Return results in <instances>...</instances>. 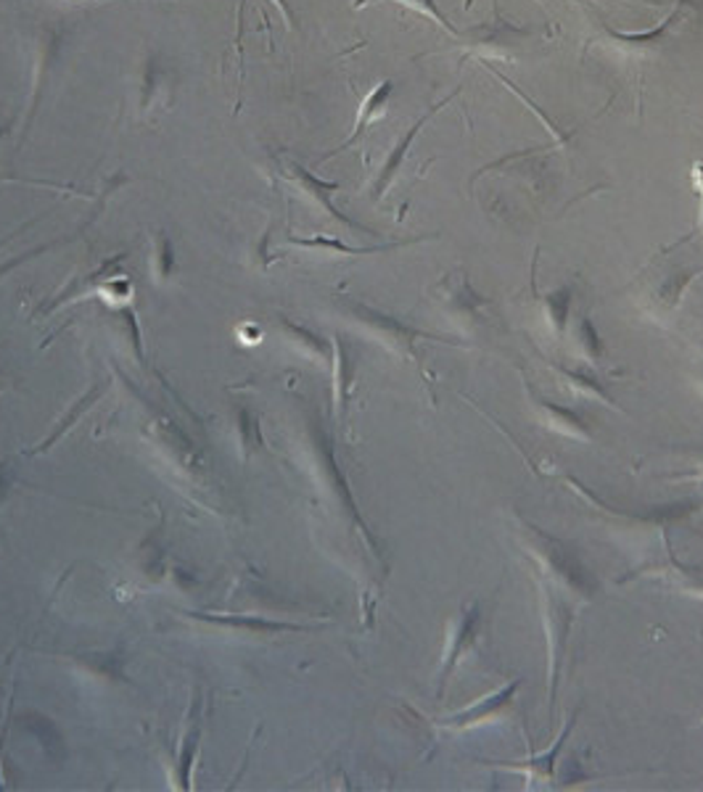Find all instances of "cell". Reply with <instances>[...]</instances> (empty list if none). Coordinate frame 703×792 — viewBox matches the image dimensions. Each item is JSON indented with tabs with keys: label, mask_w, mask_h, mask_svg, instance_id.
Here are the masks:
<instances>
[{
	"label": "cell",
	"mask_w": 703,
	"mask_h": 792,
	"mask_svg": "<svg viewBox=\"0 0 703 792\" xmlns=\"http://www.w3.org/2000/svg\"><path fill=\"white\" fill-rule=\"evenodd\" d=\"M518 539H522L524 550L534 558V563L539 566V573H543L545 581H550L560 592L579 598L583 602L592 598L590 577H587L579 560L558 539H553L550 534H545L543 528L532 524H522Z\"/></svg>",
	"instance_id": "6da1fadb"
},
{
	"label": "cell",
	"mask_w": 703,
	"mask_h": 792,
	"mask_svg": "<svg viewBox=\"0 0 703 792\" xmlns=\"http://www.w3.org/2000/svg\"><path fill=\"white\" fill-rule=\"evenodd\" d=\"M539 587V605H543V624L547 632V700H550V714L556 706V689L560 676V663H564L566 645H569V632L574 624V605L564 598V592L545 581L537 579Z\"/></svg>",
	"instance_id": "7a4b0ae2"
},
{
	"label": "cell",
	"mask_w": 703,
	"mask_h": 792,
	"mask_svg": "<svg viewBox=\"0 0 703 792\" xmlns=\"http://www.w3.org/2000/svg\"><path fill=\"white\" fill-rule=\"evenodd\" d=\"M344 307L349 309V315L355 317L363 328H368L370 334L378 336V341H381L384 347H389L395 355H400L402 360L418 362L416 344L421 341V338H434V341L458 344V347H463V344L455 341V338H439L434 334H426V330L412 328V325L397 320V317L378 313V309H374V307H365V304H360V302L344 299Z\"/></svg>",
	"instance_id": "3957f363"
},
{
	"label": "cell",
	"mask_w": 703,
	"mask_h": 792,
	"mask_svg": "<svg viewBox=\"0 0 703 792\" xmlns=\"http://www.w3.org/2000/svg\"><path fill=\"white\" fill-rule=\"evenodd\" d=\"M61 53H64V32L59 30L56 24H40L38 27V35H35V77H32V93H30V108H27V117L22 125V140L24 144L27 135H30L32 127H35V119L40 114V106H43L45 93L53 80L59 74V64H61Z\"/></svg>",
	"instance_id": "277c9868"
},
{
	"label": "cell",
	"mask_w": 703,
	"mask_h": 792,
	"mask_svg": "<svg viewBox=\"0 0 703 792\" xmlns=\"http://www.w3.org/2000/svg\"><path fill=\"white\" fill-rule=\"evenodd\" d=\"M479 626H482V608H479V602H469V605H463V611L455 613V619L450 621L448 647H444L442 668H439L437 700H444V693H448L452 674H455V668L461 666V661L471 653L473 645H476Z\"/></svg>",
	"instance_id": "5b68a950"
},
{
	"label": "cell",
	"mask_w": 703,
	"mask_h": 792,
	"mask_svg": "<svg viewBox=\"0 0 703 792\" xmlns=\"http://www.w3.org/2000/svg\"><path fill=\"white\" fill-rule=\"evenodd\" d=\"M518 687H522V679L508 682V685L500 687L497 693L486 695L479 703H473V706L452 714L448 721H442V729H448V732H465V729L471 727H482V724L503 719L513 708V697H516Z\"/></svg>",
	"instance_id": "8992f818"
},
{
	"label": "cell",
	"mask_w": 703,
	"mask_h": 792,
	"mask_svg": "<svg viewBox=\"0 0 703 792\" xmlns=\"http://www.w3.org/2000/svg\"><path fill=\"white\" fill-rule=\"evenodd\" d=\"M391 93H395V83H391V80H384V83H378V85L374 87V91H370L368 96H365V101L360 104V112H357L355 127H352L349 138H347V140H342L339 148H334V151H330L328 157H326V161H328V159H334L336 154L347 151V148L355 146L357 140H360L363 135L368 133V127L374 125V122H376L378 117H381L384 112H387V104H389Z\"/></svg>",
	"instance_id": "52a82bcc"
},
{
	"label": "cell",
	"mask_w": 703,
	"mask_h": 792,
	"mask_svg": "<svg viewBox=\"0 0 703 792\" xmlns=\"http://www.w3.org/2000/svg\"><path fill=\"white\" fill-rule=\"evenodd\" d=\"M534 408L539 410V418L550 431L560 433V436H569L574 442H592L590 425L585 423V418L579 415L577 410L560 408V404L547 402L543 397H532Z\"/></svg>",
	"instance_id": "ba28073f"
},
{
	"label": "cell",
	"mask_w": 703,
	"mask_h": 792,
	"mask_svg": "<svg viewBox=\"0 0 703 792\" xmlns=\"http://www.w3.org/2000/svg\"><path fill=\"white\" fill-rule=\"evenodd\" d=\"M286 175H288V178H292V182H296V188H300V191L307 193L309 199H313L315 204L323 209V212H328L330 217H334V220H339L342 225H347V228H360V225H357V222H352L349 217H344V214L339 212V209L330 204V193L339 191V182H323L321 178H315V175L309 172V169H304L302 165H296V161H288Z\"/></svg>",
	"instance_id": "9c48e42d"
},
{
	"label": "cell",
	"mask_w": 703,
	"mask_h": 792,
	"mask_svg": "<svg viewBox=\"0 0 703 792\" xmlns=\"http://www.w3.org/2000/svg\"><path fill=\"white\" fill-rule=\"evenodd\" d=\"M452 96H458V91H455V93H452ZM452 96H450V98H444V101H442V104H437L434 108H431V112H426V114H423V117H421V119H418V122H416V125H412V127H410V130H408V135H402V140H400V144H397V146H395V151H391V154H389V159H387V161H384V167H381V175H378V180H376V186H374V199H381V196H384V193H387V188L391 186V180H395V178H397V172H400V167H402V159H405V157H408V151H410L412 140H416V138H418V133H421V127H423V125H426V122H429L431 117H434V114H437V112H442V106H448V104H450V101H452Z\"/></svg>",
	"instance_id": "30bf717a"
},
{
	"label": "cell",
	"mask_w": 703,
	"mask_h": 792,
	"mask_svg": "<svg viewBox=\"0 0 703 792\" xmlns=\"http://www.w3.org/2000/svg\"><path fill=\"white\" fill-rule=\"evenodd\" d=\"M444 283L450 286V294L442 296L444 302H448V309L452 315H461L463 320L469 323H482V317H479V309L486 307V299H482V296L473 294V288L469 286V281L458 273L455 277H444Z\"/></svg>",
	"instance_id": "8fae6325"
},
{
	"label": "cell",
	"mask_w": 703,
	"mask_h": 792,
	"mask_svg": "<svg viewBox=\"0 0 703 792\" xmlns=\"http://www.w3.org/2000/svg\"><path fill=\"white\" fill-rule=\"evenodd\" d=\"M543 307L547 315V323L556 334L564 338L566 330H569V320H571V307H574V288L564 286L558 291H550V294L543 296Z\"/></svg>",
	"instance_id": "7c38bea8"
},
{
	"label": "cell",
	"mask_w": 703,
	"mask_h": 792,
	"mask_svg": "<svg viewBox=\"0 0 703 792\" xmlns=\"http://www.w3.org/2000/svg\"><path fill=\"white\" fill-rule=\"evenodd\" d=\"M571 724H574V719H571L569 724H566L564 735L558 737V742L553 745V748L547 750V753H539V756H534L529 763H522V767H508V769H513V771H526V777H529V782H550V780H553V771H556V758H558L560 750H564L566 737H569V732H571Z\"/></svg>",
	"instance_id": "4fadbf2b"
},
{
	"label": "cell",
	"mask_w": 703,
	"mask_h": 792,
	"mask_svg": "<svg viewBox=\"0 0 703 792\" xmlns=\"http://www.w3.org/2000/svg\"><path fill=\"white\" fill-rule=\"evenodd\" d=\"M556 370H558V376L564 378V383L569 386V389H571L577 397L598 399V402L608 404V408H617V404H613L611 394H608V391L604 389V383H600V381H595V378L585 376V372H577V370H571V368H564V365H558Z\"/></svg>",
	"instance_id": "5bb4252c"
},
{
	"label": "cell",
	"mask_w": 703,
	"mask_h": 792,
	"mask_svg": "<svg viewBox=\"0 0 703 792\" xmlns=\"http://www.w3.org/2000/svg\"><path fill=\"white\" fill-rule=\"evenodd\" d=\"M167 77V70L165 66L159 64L157 56L146 59V66H144V87H140V114H148L151 112L154 101H167V87L157 85L159 80Z\"/></svg>",
	"instance_id": "9a60e30c"
},
{
	"label": "cell",
	"mask_w": 703,
	"mask_h": 792,
	"mask_svg": "<svg viewBox=\"0 0 703 792\" xmlns=\"http://www.w3.org/2000/svg\"><path fill=\"white\" fill-rule=\"evenodd\" d=\"M574 341H577L579 355H583L585 360H590V362L604 360L606 347H604V341H600L598 330H595V325H592V320L587 315L579 317L577 330H574Z\"/></svg>",
	"instance_id": "2e32d148"
},
{
	"label": "cell",
	"mask_w": 703,
	"mask_h": 792,
	"mask_svg": "<svg viewBox=\"0 0 703 792\" xmlns=\"http://www.w3.org/2000/svg\"><path fill=\"white\" fill-rule=\"evenodd\" d=\"M659 571H664V579L669 581V584H674L678 589H682V592L703 600V573L691 571V568H682L678 563H672L669 568L661 566Z\"/></svg>",
	"instance_id": "e0dca14e"
},
{
	"label": "cell",
	"mask_w": 703,
	"mask_h": 792,
	"mask_svg": "<svg viewBox=\"0 0 703 792\" xmlns=\"http://www.w3.org/2000/svg\"><path fill=\"white\" fill-rule=\"evenodd\" d=\"M196 619H204V621H214V624H225V626H243V629H252V632L260 634H273V632H302V626L294 624H273V621H260V619H209V615H199Z\"/></svg>",
	"instance_id": "ac0fdd59"
},
{
	"label": "cell",
	"mask_w": 703,
	"mask_h": 792,
	"mask_svg": "<svg viewBox=\"0 0 703 792\" xmlns=\"http://www.w3.org/2000/svg\"><path fill=\"white\" fill-rule=\"evenodd\" d=\"M292 243L304 249H328V252H342V254H374V252H387V249L402 246V243H389V246H378V249H349L344 246L342 241L334 239H294Z\"/></svg>",
	"instance_id": "d6986e66"
},
{
	"label": "cell",
	"mask_w": 703,
	"mask_h": 792,
	"mask_svg": "<svg viewBox=\"0 0 703 792\" xmlns=\"http://www.w3.org/2000/svg\"><path fill=\"white\" fill-rule=\"evenodd\" d=\"M374 3H384V0H374ZM391 3H402V6H408V9H412L416 13H421V17L431 19V22L442 27V30H444V32H450V35H458V30H455V27H452V24L448 22V19H444V13L437 9L434 0H391Z\"/></svg>",
	"instance_id": "ffe728a7"
},
{
	"label": "cell",
	"mask_w": 703,
	"mask_h": 792,
	"mask_svg": "<svg viewBox=\"0 0 703 792\" xmlns=\"http://www.w3.org/2000/svg\"><path fill=\"white\" fill-rule=\"evenodd\" d=\"M283 325H286L288 334L296 336V338H302V341L307 344V349L313 351V355L321 357V360H326V357H328V347H326V344H323L321 336H315L313 330L302 328V325H294V323H288V320H283Z\"/></svg>",
	"instance_id": "44dd1931"
},
{
	"label": "cell",
	"mask_w": 703,
	"mask_h": 792,
	"mask_svg": "<svg viewBox=\"0 0 703 792\" xmlns=\"http://www.w3.org/2000/svg\"><path fill=\"white\" fill-rule=\"evenodd\" d=\"M243 6H246V0H239V11H235V61H239V101H235V112L241 108V83H243Z\"/></svg>",
	"instance_id": "7402d4cb"
},
{
	"label": "cell",
	"mask_w": 703,
	"mask_h": 792,
	"mask_svg": "<svg viewBox=\"0 0 703 792\" xmlns=\"http://www.w3.org/2000/svg\"><path fill=\"white\" fill-rule=\"evenodd\" d=\"M172 273V246L165 235H159V275L167 277Z\"/></svg>",
	"instance_id": "603a6c76"
},
{
	"label": "cell",
	"mask_w": 703,
	"mask_h": 792,
	"mask_svg": "<svg viewBox=\"0 0 703 792\" xmlns=\"http://www.w3.org/2000/svg\"><path fill=\"white\" fill-rule=\"evenodd\" d=\"M275 9H279L283 13V22H286V30H294L296 27V17L292 11V6H288V0H273Z\"/></svg>",
	"instance_id": "cb8c5ba5"
},
{
	"label": "cell",
	"mask_w": 703,
	"mask_h": 792,
	"mask_svg": "<svg viewBox=\"0 0 703 792\" xmlns=\"http://www.w3.org/2000/svg\"><path fill=\"white\" fill-rule=\"evenodd\" d=\"M672 19H674V13H672V17H669V19H667V22H664V27H659V30H653V32H651V38H653V35H661V32H664V30H667V27H669V24H672ZM617 38H619V40H643V38H640V35H617Z\"/></svg>",
	"instance_id": "d4e9b609"
},
{
	"label": "cell",
	"mask_w": 703,
	"mask_h": 792,
	"mask_svg": "<svg viewBox=\"0 0 703 792\" xmlns=\"http://www.w3.org/2000/svg\"><path fill=\"white\" fill-rule=\"evenodd\" d=\"M11 127H13V119H0V140L11 133Z\"/></svg>",
	"instance_id": "484cf974"
},
{
	"label": "cell",
	"mask_w": 703,
	"mask_h": 792,
	"mask_svg": "<svg viewBox=\"0 0 703 792\" xmlns=\"http://www.w3.org/2000/svg\"><path fill=\"white\" fill-rule=\"evenodd\" d=\"M74 3H117V0H74Z\"/></svg>",
	"instance_id": "4316f807"
},
{
	"label": "cell",
	"mask_w": 703,
	"mask_h": 792,
	"mask_svg": "<svg viewBox=\"0 0 703 792\" xmlns=\"http://www.w3.org/2000/svg\"><path fill=\"white\" fill-rule=\"evenodd\" d=\"M688 481H703V468L699 473H693V476H685Z\"/></svg>",
	"instance_id": "83f0119b"
}]
</instances>
